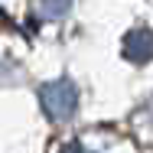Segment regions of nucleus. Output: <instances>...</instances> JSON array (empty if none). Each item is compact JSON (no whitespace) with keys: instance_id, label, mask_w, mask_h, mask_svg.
<instances>
[{"instance_id":"f257e3e1","label":"nucleus","mask_w":153,"mask_h":153,"mask_svg":"<svg viewBox=\"0 0 153 153\" xmlns=\"http://www.w3.org/2000/svg\"><path fill=\"white\" fill-rule=\"evenodd\" d=\"M39 104L56 124L68 121L72 114H78V85L68 82V78L49 82V85L39 88Z\"/></svg>"},{"instance_id":"f03ea898","label":"nucleus","mask_w":153,"mask_h":153,"mask_svg":"<svg viewBox=\"0 0 153 153\" xmlns=\"http://www.w3.org/2000/svg\"><path fill=\"white\" fill-rule=\"evenodd\" d=\"M68 10H72V0H36V13L42 20H49V23H56Z\"/></svg>"},{"instance_id":"7ed1b4c3","label":"nucleus","mask_w":153,"mask_h":153,"mask_svg":"<svg viewBox=\"0 0 153 153\" xmlns=\"http://www.w3.org/2000/svg\"><path fill=\"white\" fill-rule=\"evenodd\" d=\"M59 153H98L94 147H88V143H82V140H72V143H65Z\"/></svg>"}]
</instances>
